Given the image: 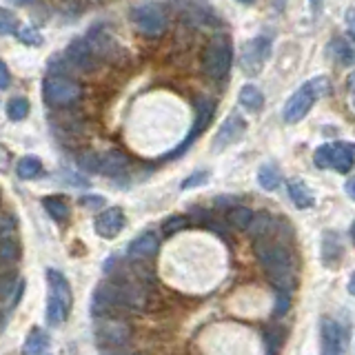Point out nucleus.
I'll use <instances>...</instances> for the list:
<instances>
[{"mask_svg": "<svg viewBox=\"0 0 355 355\" xmlns=\"http://www.w3.org/2000/svg\"><path fill=\"white\" fill-rule=\"evenodd\" d=\"M238 3H244V5H251V3H255V0H238Z\"/></svg>", "mask_w": 355, "mask_h": 355, "instance_id": "obj_47", "label": "nucleus"}, {"mask_svg": "<svg viewBox=\"0 0 355 355\" xmlns=\"http://www.w3.org/2000/svg\"><path fill=\"white\" fill-rule=\"evenodd\" d=\"M78 165L84 171H89V174H93V171H100V156H98V153H93V151H84V153H80Z\"/></svg>", "mask_w": 355, "mask_h": 355, "instance_id": "obj_34", "label": "nucleus"}, {"mask_svg": "<svg viewBox=\"0 0 355 355\" xmlns=\"http://www.w3.org/2000/svg\"><path fill=\"white\" fill-rule=\"evenodd\" d=\"M7 167V151L0 147V171H3Z\"/></svg>", "mask_w": 355, "mask_h": 355, "instance_id": "obj_44", "label": "nucleus"}, {"mask_svg": "<svg viewBox=\"0 0 355 355\" xmlns=\"http://www.w3.org/2000/svg\"><path fill=\"white\" fill-rule=\"evenodd\" d=\"M65 58L69 62L73 69H80V71H91L95 69V65H98V54L91 49L89 41H84V38H76V41L69 43L65 51Z\"/></svg>", "mask_w": 355, "mask_h": 355, "instance_id": "obj_12", "label": "nucleus"}, {"mask_svg": "<svg viewBox=\"0 0 355 355\" xmlns=\"http://www.w3.org/2000/svg\"><path fill=\"white\" fill-rule=\"evenodd\" d=\"M12 3H16V5H34V3H38V0H12Z\"/></svg>", "mask_w": 355, "mask_h": 355, "instance_id": "obj_45", "label": "nucleus"}, {"mask_svg": "<svg viewBox=\"0 0 355 355\" xmlns=\"http://www.w3.org/2000/svg\"><path fill=\"white\" fill-rule=\"evenodd\" d=\"M9 84H12V76H9L7 65L0 60V89H7Z\"/></svg>", "mask_w": 355, "mask_h": 355, "instance_id": "obj_37", "label": "nucleus"}, {"mask_svg": "<svg viewBox=\"0 0 355 355\" xmlns=\"http://www.w3.org/2000/svg\"><path fill=\"white\" fill-rule=\"evenodd\" d=\"M257 185H260L264 191H277L282 185V178H280V171H277L275 165L271 162H264V165L257 169Z\"/></svg>", "mask_w": 355, "mask_h": 355, "instance_id": "obj_25", "label": "nucleus"}, {"mask_svg": "<svg viewBox=\"0 0 355 355\" xmlns=\"http://www.w3.org/2000/svg\"><path fill=\"white\" fill-rule=\"evenodd\" d=\"M43 93L49 107H71L82 98V87L76 80L67 78V76H47L43 82Z\"/></svg>", "mask_w": 355, "mask_h": 355, "instance_id": "obj_6", "label": "nucleus"}, {"mask_svg": "<svg viewBox=\"0 0 355 355\" xmlns=\"http://www.w3.org/2000/svg\"><path fill=\"white\" fill-rule=\"evenodd\" d=\"M351 240H353V244H355V222L351 225Z\"/></svg>", "mask_w": 355, "mask_h": 355, "instance_id": "obj_46", "label": "nucleus"}, {"mask_svg": "<svg viewBox=\"0 0 355 355\" xmlns=\"http://www.w3.org/2000/svg\"><path fill=\"white\" fill-rule=\"evenodd\" d=\"M214 111H216V102L211 100V98H200L198 102H196V122H194V127H191V131H189V136L180 142V147L178 149H174L171 153H167L165 158L162 160H176V158H180L182 153H185L189 147H191V142H194L200 133H203L205 129H207V124L211 122V118H214Z\"/></svg>", "mask_w": 355, "mask_h": 355, "instance_id": "obj_10", "label": "nucleus"}, {"mask_svg": "<svg viewBox=\"0 0 355 355\" xmlns=\"http://www.w3.org/2000/svg\"><path fill=\"white\" fill-rule=\"evenodd\" d=\"M187 225H189V220L185 216H169L165 222H162V233H165V236H176Z\"/></svg>", "mask_w": 355, "mask_h": 355, "instance_id": "obj_33", "label": "nucleus"}, {"mask_svg": "<svg viewBox=\"0 0 355 355\" xmlns=\"http://www.w3.org/2000/svg\"><path fill=\"white\" fill-rule=\"evenodd\" d=\"M43 207H45L47 214L51 216V220H56L58 225H62V222L69 220V205H67L65 200L58 198V196H47L43 200Z\"/></svg>", "mask_w": 355, "mask_h": 355, "instance_id": "obj_27", "label": "nucleus"}, {"mask_svg": "<svg viewBox=\"0 0 355 355\" xmlns=\"http://www.w3.org/2000/svg\"><path fill=\"white\" fill-rule=\"evenodd\" d=\"M95 338H98V344L104 351H116L131 340V326L124 320L102 315L95 324Z\"/></svg>", "mask_w": 355, "mask_h": 355, "instance_id": "obj_7", "label": "nucleus"}, {"mask_svg": "<svg viewBox=\"0 0 355 355\" xmlns=\"http://www.w3.org/2000/svg\"><path fill=\"white\" fill-rule=\"evenodd\" d=\"M233 62V47L229 36L218 34L209 41L207 49L203 54V69L211 80H225L231 71Z\"/></svg>", "mask_w": 355, "mask_h": 355, "instance_id": "obj_4", "label": "nucleus"}, {"mask_svg": "<svg viewBox=\"0 0 355 355\" xmlns=\"http://www.w3.org/2000/svg\"><path fill=\"white\" fill-rule=\"evenodd\" d=\"M309 9H311V16L313 21H318L324 12V0H309Z\"/></svg>", "mask_w": 355, "mask_h": 355, "instance_id": "obj_38", "label": "nucleus"}, {"mask_svg": "<svg viewBox=\"0 0 355 355\" xmlns=\"http://www.w3.org/2000/svg\"><path fill=\"white\" fill-rule=\"evenodd\" d=\"M131 21L145 36H160L167 30V14L156 3H145L131 9Z\"/></svg>", "mask_w": 355, "mask_h": 355, "instance_id": "obj_8", "label": "nucleus"}, {"mask_svg": "<svg viewBox=\"0 0 355 355\" xmlns=\"http://www.w3.org/2000/svg\"><path fill=\"white\" fill-rule=\"evenodd\" d=\"M344 21H347V25H349L351 36L355 38V7H349L347 12H344Z\"/></svg>", "mask_w": 355, "mask_h": 355, "instance_id": "obj_40", "label": "nucleus"}, {"mask_svg": "<svg viewBox=\"0 0 355 355\" xmlns=\"http://www.w3.org/2000/svg\"><path fill=\"white\" fill-rule=\"evenodd\" d=\"M47 349H49V338H47V333L41 329V326H34L23 344V353L41 355V353H47Z\"/></svg>", "mask_w": 355, "mask_h": 355, "instance_id": "obj_23", "label": "nucleus"}, {"mask_svg": "<svg viewBox=\"0 0 355 355\" xmlns=\"http://www.w3.org/2000/svg\"><path fill=\"white\" fill-rule=\"evenodd\" d=\"M160 249V240L153 231H145L140 233L136 240H131L129 247H127V255L131 260H149L158 253Z\"/></svg>", "mask_w": 355, "mask_h": 355, "instance_id": "obj_15", "label": "nucleus"}, {"mask_svg": "<svg viewBox=\"0 0 355 355\" xmlns=\"http://www.w3.org/2000/svg\"><path fill=\"white\" fill-rule=\"evenodd\" d=\"M129 169V158L122 151H107L100 156V174L107 178H120L127 174Z\"/></svg>", "mask_w": 355, "mask_h": 355, "instance_id": "obj_17", "label": "nucleus"}, {"mask_svg": "<svg viewBox=\"0 0 355 355\" xmlns=\"http://www.w3.org/2000/svg\"><path fill=\"white\" fill-rule=\"evenodd\" d=\"M0 264L7 266V264H14L18 257H21V244L18 240L12 236V231H0Z\"/></svg>", "mask_w": 355, "mask_h": 355, "instance_id": "obj_20", "label": "nucleus"}, {"mask_svg": "<svg viewBox=\"0 0 355 355\" xmlns=\"http://www.w3.org/2000/svg\"><path fill=\"white\" fill-rule=\"evenodd\" d=\"M244 131H247V122L242 116H238V113H231L222 124L218 127L216 131V136H214V142H211V149H214V153H220V151H225L227 147H231L236 145V142L244 136Z\"/></svg>", "mask_w": 355, "mask_h": 355, "instance_id": "obj_11", "label": "nucleus"}, {"mask_svg": "<svg viewBox=\"0 0 355 355\" xmlns=\"http://www.w3.org/2000/svg\"><path fill=\"white\" fill-rule=\"evenodd\" d=\"M102 203H104L102 196H84L82 198V205L87 209H98V207H102Z\"/></svg>", "mask_w": 355, "mask_h": 355, "instance_id": "obj_39", "label": "nucleus"}, {"mask_svg": "<svg viewBox=\"0 0 355 355\" xmlns=\"http://www.w3.org/2000/svg\"><path fill=\"white\" fill-rule=\"evenodd\" d=\"M69 306H67L62 300H58L56 295H49L47 297V311H45V320L49 326H60L67 315H69Z\"/></svg>", "mask_w": 355, "mask_h": 355, "instance_id": "obj_22", "label": "nucleus"}, {"mask_svg": "<svg viewBox=\"0 0 355 355\" xmlns=\"http://www.w3.org/2000/svg\"><path fill=\"white\" fill-rule=\"evenodd\" d=\"M253 251L257 262L262 264L264 273L275 289L293 291L295 286V262L291 251L280 240H275L271 231L253 238Z\"/></svg>", "mask_w": 355, "mask_h": 355, "instance_id": "obj_1", "label": "nucleus"}, {"mask_svg": "<svg viewBox=\"0 0 355 355\" xmlns=\"http://www.w3.org/2000/svg\"><path fill=\"white\" fill-rule=\"evenodd\" d=\"M284 329L282 326H266L262 338H264V347H266V353H277L282 349V342H284Z\"/></svg>", "mask_w": 355, "mask_h": 355, "instance_id": "obj_29", "label": "nucleus"}, {"mask_svg": "<svg viewBox=\"0 0 355 355\" xmlns=\"http://www.w3.org/2000/svg\"><path fill=\"white\" fill-rule=\"evenodd\" d=\"M313 162L318 169H335L338 174H349L355 165V145L351 142H329L315 149Z\"/></svg>", "mask_w": 355, "mask_h": 355, "instance_id": "obj_5", "label": "nucleus"}, {"mask_svg": "<svg viewBox=\"0 0 355 355\" xmlns=\"http://www.w3.org/2000/svg\"><path fill=\"white\" fill-rule=\"evenodd\" d=\"M349 329L347 326L338 324L331 318L320 320V340H322V353H342L344 342H347Z\"/></svg>", "mask_w": 355, "mask_h": 355, "instance_id": "obj_13", "label": "nucleus"}, {"mask_svg": "<svg viewBox=\"0 0 355 355\" xmlns=\"http://www.w3.org/2000/svg\"><path fill=\"white\" fill-rule=\"evenodd\" d=\"M291 309V291L284 289H275V306H273V318L280 320L286 311Z\"/></svg>", "mask_w": 355, "mask_h": 355, "instance_id": "obj_32", "label": "nucleus"}, {"mask_svg": "<svg viewBox=\"0 0 355 355\" xmlns=\"http://www.w3.org/2000/svg\"><path fill=\"white\" fill-rule=\"evenodd\" d=\"M329 54L333 60H338L344 67H353L355 65V49L344 41V38H333L329 45Z\"/></svg>", "mask_w": 355, "mask_h": 355, "instance_id": "obj_24", "label": "nucleus"}, {"mask_svg": "<svg viewBox=\"0 0 355 355\" xmlns=\"http://www.w3.org/2000/svg\"><path fill=\"white\" fill-rule=\"evenodd\" d=\"M7 116H9V120H14V122L25 120L27 116H30V100L21 98V95H18V98H12L7 102Z\"/></svg>", "mask_w": 355, "mask_h": 355, "instance_id": "obj_30", "label": "nucleus"}, {"mask_svg": "<svg viewBox=\"0 0 355 355\" xmlns=\"http://www.w3.org/2000/svg\"><path fill=\"white\" fill-rule=\"evenodd\" d=\"M271 38L268 36H255L242 47V56H240V67L247 76H257L262 71L264 62L271 58Z\"/></svg>", "mask_w": 355, "mask_h": 355, "instance_id": "obj_9", "label": "nucleus"}, {"mask_svg": "<svg viewBox=\"0 0 355 355\" xmlns=\"http://www.w3.org/2000/svg\"><path fill=\"white\" fill-rule=\"evenodd\" d=\"M231 203H233V196H220V198L216 200V205H218V207H229Z\"/></svg>", "mask_w": 355, "mask_h": 355, "instance_id": "obj_42", "label": "nucleus"}, {"mask_svg": "<svg viewBox=\"0 0 355 355\" xmlns=\"http://www.w3.org/2000/svg\"><path fill=\"white\" fill-rule=\"evenodd\" d=\"M353 107H355V95H353Z\"/></svg>", "mask_w": 355, "mask_h": 355, "instance_id": "obj_48", "label": "nucleus"}, {"mask_svg": "<svg viewBox=\"0 0 355 355\" xmlns=\"http://www.w3.org/2000/svg\"><path fill=\"white\" fill-rule=\"evenodd\" d=\"M47 284H49V295H56L71 309L73 295H71V286L67 282V277L60 271H56V268H49V271H47Z\"/></svg>", "mask_w": 355, "mask_h": 355, "instance_id": "obj_18", "label": "nucleus"}, {"mask_svg": "<svg viewBox=\"0 0 355 355\" xmlns=\"http://www.w3.org/2000/svg\"><path fill=\"white\" fill-rule=\"evenodd\" d=\"M344 191H347V196L355 203V178H349L347 182H344Z\"/></svg>", "mask_w": 355, "mask_h": 355, "instance_id": "obj_41", "label": "nucleus"}, {"mask_svg": "<svg viewBox=\"0 0 355 355\" xmlns=\"http://www.w3.org/2000/svg\"><path fill=\"white\" fill-rule=\"evenodd\" d=\"M41 171H43V162L36 156H23L16 162V174L21 180H32L36 176H41Z\"/></svg>", "mask_w": 355, "mask_h": 355, "instance_id": "obj_28", "label": "nucleus"}, {"mask_svg": "<svg viewBox=\"0 0 355 355\" xmlns=\"http://www.w3.org/2000/svg\"><path fill=\"white\" fill-rule=\"evenodd\" d=\"M347 291L351 293V295H355V271L351 273V277H349V284H347Z\"/></svg>", "mask_w": 355, "mask_h": 355, "instance_id": "obj_43", "label": "nucleus"}, {"mask_svg": "<svg viewBox=\"0 0 355 355\" xmlns=\"http://www.w3.org/2000/svg\"><path fill=\"white\" fill-rule=\"evenodd\" d=\"M289 198L291 203L297 207V209H311L315 205V196L313 191L306 187V182L300 180V178H293L289 180Z\"/></svg>", "mask_w": 355, "mask_h": 355, "instance_id": "obj_19", "label": "nucleus"}, {"mask_svg": "<svg viewBox=\"0 0 355 355\" xmlns=\"http://www.w3.org/2000/svg\"><path fill=\"white\" fill-rule=\"evenodd\" d=\"M331 89H333L331 80L326 78V76H318V78H313V80H306L302 87L284 102V109H282L284 122L295 124V122L304 120L306 116H309L313 104L320 98H324V95H329Z\"/></svg>", "mask_w": 355, "mask_h": 355, "instance_id": "obj_3", "label": "nucleus"}, {"mask_svg": "<svg viewBox=\"0 0 355 355\" xmlns=\"http://www.w3.org/2000/svg\"><path fill=\"white\" fill-rule=\"evenodd\" d=\"M253 218L255 214L249 207H242V205H236L229 209V214H227V220H229V225H231L233 229H238V231H247L249 225L253 222Z\"/></svg>", "mask_w": 355, "mask_h": 355, "instance_id": "obj_26", "label": "nucleus"}, {"mask_svg": "<svg viewBox=\"0 0 355 355\" xmlns=\"http://www.w3.org/2000/svg\"><path fill=\"white\" fill-rule=\"evenodd\" d=\"M18 277L14 271H3L0 273V300H7V297H12V293L18 289Z\"/></svg>", "mask_w": 355, "mask_h": 355, "instance_id": "obj_31", "label": "nucleus"}, {"mask_svg": "<svg viewBox=\"0 0 355 355\" xmlns=\"http://www.w3.org/2000/svg\"><path fill=\"white\" fill-rule=\"evenodd\" d=\"M16 32H18V21L12 14H7L5 9H0V36H12Z\"/></svg>", "mask_w": 355, "mask_h": 355, "instance_id": "obj_35", "label": "nucleus"}, {"mask_svg": "<svg viewBox=\"0 0 355 355\" xmlns=\"http://www.w3.org/2000/svg\"><path fill=\"white\" fill-rule=\"evenodd\" d=\"M322 264L335 268L342 262V255H344V247H342V240L335 231H324L322 233Z\"/></svg>", "mask_w": 355, "mask_h": 355, "instance_id": "obj_16", "label": "nucleus"}, {"mask_svg": "<svg viewBox=\"0 0 355 355\" xmlns=\"http://www.w3.org/2000/svg\"><path fill=\"white\" fill-rule=\"evenodd\" d=\"M238 102L242 104L244 109L249 111H260L264 107V95L262 91L255 87V84H242L238 91Z\"/></svg>", "mask_w": 355, "mask_h": 355, "instance_id": "obj_21", "label": "nucleus"}, {"mask_svg": "<svg viewBox=\"0 0 355 355\" xmlns=\"http://www.w3.org/2000/svg\"><path fill=\"white\" fill-rule=\"evenodd\" d=\"M124 227V211L120 207H111L104 209L102 214H98L95 218V233L104 240L116 238Z\"/></svg>", "mask_w": 355, "mask_h": 355, "instance_id": "obj_14", "label": "nucleus"}, {"mask_svg": "<svg viewBox=\"0 0 355 355\" xmlns=\"http://www.w3.org/2000/svg\"><path fill=\"white\" fill-rule=\"evenodd\" d=\"M147 302H149L147 289L138 282H129V280L102 282L91 295V315L93 318H102V315H109L113 309L142 311Z\"/></svg>", "mask_w": 355, "mask_h": 355, "instance_id": "obj_2", "label": "nucleus"}, {"mask_svg": "<svg viewBox=\"0 0 355 355\" xmlns=\"http://www.w3.org/2000/svg\"><path fill=\"white\" fill-rule=\"evenodd\" d=\"M207 180H209V171H196V174H191L187 180H182L180 189H182V191H187V189L203 187V185H207Z\"/></svg>", "mask_w": 355, "mask_h": 355, "instance_id": "obj_36", "label": "nucleus"}]
</instances>
